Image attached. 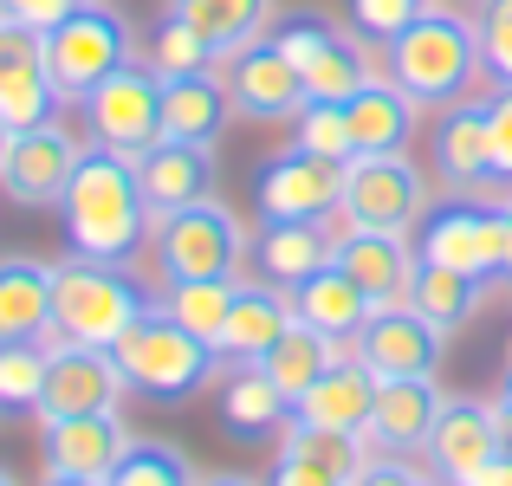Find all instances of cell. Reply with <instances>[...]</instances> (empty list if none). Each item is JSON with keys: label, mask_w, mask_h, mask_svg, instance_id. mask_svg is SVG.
<instances>
[{"label": "cell", "mask_w": 512, "mask_h": 486, "mask_svg": "<svg viewBox=\"0 0 512 486\" xmlns=\"http://www.w3.org/2000/svg\"><path fill=\"white\" fill-rule=\"evenodd\" d=\"M441 383L435 376H383L376 383V409L363 422V448L370 454H422L441 422Z\"/></svg>", "instance_id": "cell-19"}, {"label": "cell", "mask_w": 512, "mask_h": 486, "mask_svg": "<svg viewBox=\"0 0 512 486\" xmlns=\"http://www.w3.org/2000/svg\"><path fill=\"white\" fill-rule=\"evenodd\" d=\"M474 39H480V59H487L493 85H512V0H480Z\"/></svg>", "instance_id": "cell-39"}, {"label": "cell", "mask_w": 512, "mask_h": 486, "mask_svg": "<svg viewBox=\"0 0 512 486\" xmlns=\"http://www.w3.org/2000/svg\"><path fill=\"white\" fill-rule=\"evenodd\" d=\"M234 286L240 279H169L163 292V312L182 324V331H195L201 344L221 350V331H227V312H234Z\"/></svg>", "instance_id": "cell-34"}, {"label": "cell", "mask_w": 512, "mask_h": 486, "mask_svg": "<svg viewBox=\"0 0 512 486\" xmlns=\"http://www.w3.org/2000/svg\"><path fill=\"white\" fill-rule=\"evenodd\" d=\"M428 162H435V182L448 188V195L487 201L493 188H500V175H493V137H487V98H461L435 117Z\"/></svg>", "instance_id": "cell-15"}, {"label": "cell", "mask_w": 512, "mask_h": 486, "mask_svg": "<svg viewBox=\"0 0 512 486\" xmlns=\"http://www.w3.org/2000/svg\"><path fill=\"white\" fill-rule=\"evenodd\" d=\"M409 305L435 324L441 337H454V331H467V324L480 318V305H487V279H467V273H454V266H428L422 260L415 279H409Z\"/></svg>", "instance_id": "cell-32"}, {"label": "cell", "mask_w": 512, "mask_h": 486, "mask_svg": "<svg viewBox=\"0 0 512 486\" xmlns=\"http://www.w3.org/2000/svg\"><path fill=\"white\" fill-rule=\"evenodd\" d=\"M46 486H104V480H65V474H46Z\"/></svg>", "instance_id": "cell-49"}, {"label": "cell", "mask_w": 512, "mask_h": 486, "mask_svg": "<svg viewBox=\"0 0 512 486\" xmlns=\"http://www.w3.org/2000/svg\"><path fill=\"white\" fill-rule=\"evenodd\" d=\"M221 422L234 441H279L292 428V396L260 363H234L221 370Z\"/></svg>", "instance_id": "cell-25"}, {"label": "cell", "mask_w": 512, "mask_h": 486, "mask_svg": "<svg viewBox=\"0 0 512 486\" xmlns=\"http://www.w3.org/2000/svg\"><path fill=\"white\" fill-rule=\"evenodd\" d=\"M344 124H350V156H409L422 104L396 78H370L357 98H344Z\"/></svg>", "instance_id": "cell-22"}, {"label": "cell", "mask_w": 512, "mask_h": 486, "mask_svg": "<svg viewBox=\"0 0 512 486\" xmlns=\"http://www.w3.org/2000/svg\"><path fill=\"white\" fill-rule=\"evenodd\" d=\"M59 221H65V247L104 266H130L143 260V247H156V214L143 201L137 162L117 150H98V143L78 162L72 188L59 201Z\"/></svg>", "instance_id": "cell-1"}, {"label": "cell", "mask_w": 512, "mask_h": 486, "mask_svg": "<svg viewBox=\"0 0 512 486\" xmlns=\"http://www.w3.org/2000/svg\"><path fill=\"white\" fill-rule=\"evenodd\" d=\"M383 59H389V78H396L422 111H448V104L474 98L480 72H487L480 39H474V13H454V7L415 13L383 46Z\"/></svg>", "instance_id": "cell-2"}, {"label": "cell", "mask_w": 512, "mask_h": 486, "mask_svg": "<svg viewBox=\"0 0 512 486\" xmlns=\"http://www.w3.org/2000/svg\"><path fill=\"white\" fill-rule=\"evenodd\" d=\"M195 486H260V480H247V474H214V480H195Z\"/></svg>", "instance_id": "cell-47"}, {"label": "cell", "mask_w": 512, "mask_h": 486, "mask_svg": "<svg viewBox=\"0 0 512 486\" xmlns=\"http://www.w3.org/2000/svg\"><path fill=\"white\" fill-rule=\"evenodd\" d=\"M156 260H163V279H240L247 227L227 201L201 195L182 214L156 221Z\"/></svg>", "instance_id": "cell-6"}, {"label": "cell", "mask_w": 512, "mask_h": 486, "mask_svg": "<svg viewBox=\"0 0 512 486\" xmlns=\"http://www.w3.org/2000/svg\"><path fill=\"white\" fill-rule=\"evenodd\" d=\"M506 279H512V195H506Z\"/></svg>", "instance_id": "cell-48"}, {"label": "cell", "mask_w": 512, "mask_h": 486, "mask_svg": "<svg viewBox=\"0 0 512 486\" xmlns=\"http://www.w3.org/2000/svg\"><path fill=\"white\" fill-rule=\"evenodd\" d=\"M428 7H435V0H350V26H357L363 39H383L389 46V39H396L415 13H428Z\"/></svg>", "instance_id": "cell-40"}, {"label": "cell", "mask_w": 512, "mask_h": 486, "mask_svg": "<svg viewBox=\"0 0 512 486\" xmlns=\"http://www.w3.org/2000/svg\"><path fill=\"white\" fill-rule=\"evenodd\" d=\"M441 344H448V337L402 299V305H383V312L363 318V331L350 337V357L370 363L376 376H435L441 370Z\"/></svg>", "instance_id": "cell-18"}, {"label": "cell", "mask_w": 512, "mask_h": 486, "mask_svg": "<svg viewBox=\"0 0 512 486\" xmlns=\"http://www.w3.org/2000/svg\"><path fill=\"white\" fill-rule=\"evenodd\" d=\"M214 59H221V52H214L208 39L195 33V26H182L175 13H169L163 26H156L150 52H143V65H150V72L163 78V85H169V78H195V72H214Z\"/></svg>", "instance_id": "cell-36"}, {"label": "cell", "mask_w": 512, "mask_h": 486, "mask_svg": "<svg viewBox=\"0 0 512 486\" xmlns=\"http://www.w3.org/2000/svg\"><path fill=\"white\" fill-rule=\"evenodd\" d=\"M143 312H150V292L130 279V266H104L85 260V253L52 266V337L59 344L111 350Z\"/></svg>", "instance_id": "cell-4"}, {"label": "cell", "mask_w": 512, "mask_h": 486, "mask_svg": "<svg viewBox=\"0 0 512 486\" xmlns=\"http://www.w3.org/2000/svg\"><path fill=\"white\" fill-rule=\"evenodd\" d=\"M7 150H13V130L0 124V169H7Z\"/></svg>", "instance_id": "cell-50"}, {"label": "cell", "mask_w": 512, "mask_h": 486, "mask_svg": "<svg viewBox=\"0 0 512 486\" xmlns=\"http://www.w3.org/2000/svg\"><path fill=\"white\" fill-rule=\"evenodd\" d=\"M500 454H506V428H500V409H493V402H480V396H448L441 402V422H435V435H428V448H422L428 474L461 486L467 474H480V467L500 461Z\"/></svg>", "instance_id": "cell-16"}, {"label": "cell", "mask_w": 512, "mask_h": 486, "mask_svg": "<svg viewBox=\"0 0 512 486\" xmlns=\"http://www.w3.org/2000/svg\"><path fill=\"white\" fill-rule=\"evenodd\" d=\"M506 370H512V344H506Z\"/></svg>", "instance_id": "cell-53"}, {"label": "cell", "mask_w": 512, "mask_h": 486, "mask_svg": "<svg viewBox=\"0 0 512 486\" xmlns=\"http://www.w3.org/2000/svg\"><path fill=\"white\" fill-rule=\"evenodd\" d=\"M227 98H234V117L247 124H292V117L312 104L299 65L273 46V39H253V46L227 52Z\"/></svg>", "instance_id": "cell-13"}, {"label": "cell", "mask_w": 512, "mask_h": 486, "mask_svg": "<svg viewBox=\"0 0 512 486\" xmlns=\"http://www.w3.org/2000/svg\"><path fill=\"white\" fill-rule=\"evenodd\" d=\"M461 486H512V448L500 454V461H487V467H480V474H467Z\"/></svg>", "instance_id": "cell-45"}, {"label": "cell", "mask_w": 512, "mask_h": 486, "mask_svg": "<svg viewBox=\"0 0 512 486\" xmlns=\"http://www.w3.org/2000/svg\"><path fill=\"white\" fill-rule=\"evenodd\" d=\"M331 266H344L350 279L363 286V299L383 312V305L409 299V279L422 266V253L409 247V234H376V227H344L331 234Z\"/></svg>", "instance_id": "cell-20"}, {"label": "cell", "mask_w": 512, "mask_h": 486, "mask_svg": "<svg viewBox=\"0 0 512 486\" xmlns=\"http://www.w3.org/2000/svg\"><path fill=\"white\" fill-rule=\"evenodd\" d=\"M435 7H454V13H461V7H480V0H435Z\"/></svg>", "instance_id": "cell-51"}, {"label": "cell", "mask_w": 512, "mask_h": 486, "mask_svg": "<svg viewBox=\"0 0 512 486\" xmlns=\"http://www.w3.org/2000/svg\"><path fill=\"white\" fill-rule=\"evenodd\" d=\"M266 486H350V480H344L331 461H318V454H305V448H292V441H279Z\"/></svg>", "instance_id": "cell-41"}, {"label": "cell", "mask_w": 512, "mask_h": 486, "mask_svg": "<svg viewBox=\"0 0 512 486\" xmlns=\"http://www.w3.org/2000/svg\"><path fill=\"white\" fill-rule=\"evenodd\" d=\"M201 474L188 467V454L182 448H169V441H130L124 448V461L111 467V480L104 486H195Z\"/></svg>", "instance_id": "cell-35"}, {"label": "cell", "mask_w": 512, "mask_h": 486, "mask_svg": "<svg viewBox=\"0 0 512 486\" xmlns=\"http://www.w3.org/2000/svg\"><path fill=\"white\" fill-rule=\"evenodd\" d=\"M0 486H20V480H13V474H7V467H0Z\"/></svg>", "instance_id": "cell-52"}, {"label": "cell", "mask_w": 512, "mask_h": 486, "mask_svg": "<svg viewBox=\"0 0 512 486\" xmlns=\"http://www.w3.org/2000/svg\"><path fill=\"white\" fill-rule=\"evenodd\" d=\"M130 428L117 409L104 415H52V422H39V461H46V474H65V480H111V467L124 461L130 448Z\"/></svg>", "instance_id": "cell-17"}, {"label": "cell", "mask_w": 512, "mask_h": 486, "mask_svg": "<svg viewBox=\"0 0 512 486\" xmlns=\"http://www.w3.org/2000/svg\"><path fill=\"white\" fill-rule=\"evenodd\" d=\"M344 357H350V350L338 344V337L312 331V324H292V331H286V337H279V344H273V350H266V357H260V370L273 376V383L286 389L292 402H299L305 389H312L318 376L331 370V363H344Z\"/></svg>", "instance_id": "cell-33"}, {"label": "cell", "mask_w": 512, "mask_h": 486, "mask_svg": "<svg viewBox=\"0 0 512 486\" xmlns=\"http://www.w3.org/2000/svg\"><path fill=\"white\" fill-rule=\"evenodd\" d=\"M292 150L305 156H325V162H350V124H344V104H305L292 117Z\"/></svg>", "instance_id": "cell-38"}, {"label": "cell", "mask_w": 512, "mask_h": 486, "mask_svg": "<svg viewBox=\"0 0 512 486\" xmlns=\"http://www.w3.org/2000/svg\"><path fill=\"white\" fill-rule=\"evenodd\" d=\"M253 260H260V279L292 292L331 260V234H325V221H266Z\"/></svg>", "instance_id": "cell-30"}, {"label": "cell", "mask_w": 512, "mask_h": 486, "mask_svg": "<svg viewBox=\"0 0 512 486\" xmlns=\"http://www.w3.org/2000/svg\"><path fill=\"white\" fill-rule=\"evenodd\" d=\"M46 396H39V422H52V415H104L124 402V363H117V350H98V344H59V337H46Z\"/></svg>", "instance_id": "cell-11"}, {"label": "cell", "mask_w": 512, "mask_h": 486, "mask_svg": "<svg viewBox=\"0 0 512 486\" xmlns=\"http://www.w3.org/2000/svg\"><path fill=\"white\" fill-rule=\"evenodd\" d=\"M78 111H85V130H91L98 150H117V156L143 162L156 143H163V78L137 59L117 78H104Z\"/></svg>", "instance_id": "cell-9"}, {"label": "cell", "mask_w": 512, "mask_h": 486, "mask_svg": "<svg viewBox=\"0 0 512 486\" xmlns=\"http://www.w3.org/2000/svg\"><path fill=\"white\" fill-rule=\"evenodd\" d=\"M46 337H26V344H0V409H39L46 396Z\"/></svg>", "instance_id": "cell-37"}, {"label": "cell", "mask_w": 512, "mask_h": 486, "mask_svg": "<svg viewBox=\"0 0 512 486\" xmlns=\"http://www.w3.org/2000/svg\"><path fill=\"white\" fill-rule=\"evenodd\" d=\"M85 150L91 143H78L59 117H52V124H33V130H13L7 169H0L7 201H20V208H59L72 175H78V162H85Z\"/></svg>", "instance_id": "cell-12"}, {"label": "cell", "mask_w": 512, "mask_h": 486, "mask_svg": "<svg viewBox=\"0 0 512 486\" xmlns=\"http://www.w3.org/2000/svg\"><path fill=\"white\" fill-rule=\"evenodd\" d=\"M428 266H454L467 279H506V201H474L454 195L448 208H428L422 240H415Z\"/></svg>", "instance_id": "cell-8"}, {"label": "cell", "mask_w": 512, "mask_h": 486, "mask_svg": "<svg viewBox=\"0 0 512 486\" xmlns=\"http://www.w3.org/2000/svg\"><path fill=\"white\" fill-rule=\"evenodd\" d=\"M117 363H124V383L137 389L143 402H188L208 383H221V350L201 344L195 331H182L163 299H150V312L117 337Z\"/></svg>", "instance_id": "cell-3"}, {"label": "cell", "mask_w": 512, "mask_h": 486, "mask_svg": "<svg viewBox=\"0 0 512 486\" xmlns=\"http://www.w3.org/2000/svg\"><path fill=\"white\" fill-rule=\"evenodd\" d=\"M338 221L344 227H376V234H422L428 175L415 169V156H350Z\"/></svg>", "instance_id": "cell-7"}, {"label": "cell", "mask_w": 512, "mask_h": 486, "mask_svg": "<svg viewBox=\"0 0 512 486\" xmlns=\"http://www.w3.org/2000/svg\"><path fill=\"white\" fill-rule=\"evenodd\" d=\"M52 337V266L46 260H0V344Z\"/></svg>", "instance_id": "cell-28"}, {"label": "cell", "mask_w": 512, "mask_h": 486, "mask_svg": "<svg viewBox=\"0 0 512 486\" xmlns=\"http://www.w3.org/2000/svg\"><path fill=\"white\" fill-rule=\"evenodd\" d=\"M493 409H500V428H506V448H512V370H506L500 396H493Z\"/></svg>", "instance_id": "cell-46"}, {"label": "cell", "mask_w": 512, "mask_h": 486, "mask_svg": "<svg viewBox=\"0 0 512 486\" xmlns=\"http://www.w3.org/2000/svg\"><path fill=\"white\" fill-rule=\"evenodd\" d=\"M59 85L46 72V52H39L33 26L0 20V124L7 130H33L59 117Z\"/></svg>", "instance_id": "cell-21"}, {"label": "cell", "mask_w": 512, "mask_h": 486, "mask_svg": "<svg viewBox=\"0 0 512 486\" xmlns=\"http://www.w3.org/2000/svg\"><path fill=\"white\" fill-rule=\"evenodd\" d=\"M39 52H46V72L59 85V98L85 104L104 78L137 65V26L117 7H104V0H78L52 33H39Z\"/></svg>", "instance_id": "cell-5"}, {"label": "cell", "mask_w": 512, "mask_h": 486, "mask_svg": "<svg viewBox=\"0 0 512 486\" xmlns=\"http://www.w3.org/2000/svg\"><path fill=\"white\" fill-rule=\"evenodd\" d=\"M428 486H448V480H428Z\"/></svg>", "instance_id": "cell-54"}, {"label": "cell", "mask_w": 512, "mask_h": 486, "mask_svg": "<svg viewBox=\"0 0 512 486\" xmlns=\"http://www.w3.org/2000/svg\"><path fill=\"white\" fill-rule=\"evenodd\" d=\"M137 182H143V201L150 214H182L188 201H201L214 188V150H195V143H156L150 156L137 162Z\"/></svg>", "instance_id": "cell-27"}, {"label": "cell", "mask_w": 512, "mask_h": 486, "mask_svg": "<svg viewBox=\"0 0 512 486\" xmlns=\"http://www.w3.org/2000/svg\"><path fill=\"white\" fill-rule=\"evenodd\" d=\"M428 480H435V474H422L409 454H370L350 486H428Z\"/></svg>", "instance_id": "cell-43"}, {"label": "cell", "mask_w": 512, "mask_h": 486, "mask_svg": "<svg viewBox=\"0 0 512 486\" xmlns=\"http://www.w3.org/2000/svg\"><path fill=\"white\" fill-rule=\"evenodd\" d=\"M292 312H299V324H312V331H325V337H338V344H350L376 305L363 299V286L344 273V266L325 260L312 279H305V286H292Z\"/></svg>", "instance_id": "cell-29"}, {"label": "cell", "mask_w": 512, "mask_h": 486, "mask_svg": "<svg viewBox=\"0 0 512 486\" xmlns=\"http://www.w3.org/2000/svg\"><path fill=\"white\" fill-rule=\"evenodd\" d=\"M292 324H299V312H292L286 286H273V279H240L234 312H227V331H221V363H260Z\"/></svg>", "instance_id": "cell-23"}, {"label": "cell", "mask_w": 512, "mask_h": 486, "mask_svg": "<svg viewBox=\"0 0 512 486\" xmlns=\"http://www.w3.org/2000/svg\"><path fill=\"white\" fill-rule=\"evenodd\" d=\"M273 46L299 65L305 91H312L318 104H344L376 78L370 59H363V33H344V26H331V20H312V13H305V20H286L273 33Z\"/></svg>", "instance_id": "cell-10"}, {"label": "cell", "mask_w": 512, "mask_h": 486, "mask_svg": "<svg viewBox=\"0 0 512 486\" xmlns=\"http://www.w3.org/2000/svg\"><path fill=\"white\" fill-rule=\"evenodd\" d=\"M253 195H260V221H331L344 201V162L305 156L286 143L253 175Z\"/></svg>", "instance_id": "cell-14"}, {"label": "cell", "mask_w": 512, "mask_h": 486, "mask_svg": "<svg viewBox=\"0 0 512 486\" xmlns=\"http://www.w3.org/2000/svg\"><path fill=\"white\" fill-rule=\"evenodd\" d=\"M72 7H78V0H0V20L33 26V33H52V26H59Z\"/></svg>", "instance_id": "cell-44"}, {"label": "cell", "mask_w": 512, "mask_h": 486, "mask_svg": "<svg viewBox=\"0 0 512 486\" xmlns=\"http://www.w3.org/2000/svg\"><path fill=\"white\" fill-rule=\"evenodd\" d=\"M169 13H175L182 26H195V33L227 59V52H240V46H253V39H266V26H273L279 0H169Z\"/></svg>", "instance_id": "cell-31"}, {"label": "cell", "mask_w": 512, "mask_h": 486, "mask_svg": "<svg viewBox=\"0 0 512 486\" xmlns=\"http://www.w3.org/2000/svg\"><path fill=\"white\" fill-rule=\"evenodd\" d=\"M227 124H234V98H227V78L195 72V78H169V85H163V137H169V143H195V150H214Z\"/></svg>", "instance_id": "cell-26"}, {"label": "cell", "mask_w": 512, "mask_h": 486, "mask_svg": "<svg viewBox=\"0 0 512 486\" xmlns=\"http://www.w3.org/2000/svg\"><path fill=\"white\" fill-rule=\"evenodd\" d=\"M487 137H493V175H500V188H512V85H493Z\"/></svg>", "instance_id": "cell-42"}, {"label": "cell", "mask_w": 512, "mask_h": 486, "mask_svg": "<svg viewBox=\"0 0 512 486\" xmlns=\"http://www.w3.org/2000/svg\"><path fill=\"white\" fill-rule=\"evenodd\" d=\"M376 383H383V376H376L370 363H357V357L331 363V370L292 402V422L338 428V435H363V422H370V409H376Z\"/></svg>", "instance_id": "cell-24"}]
</instances>
